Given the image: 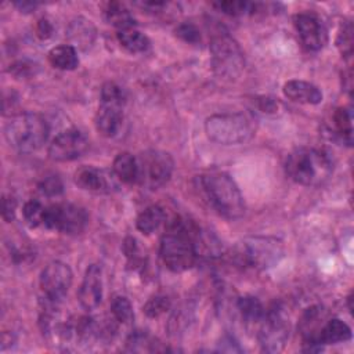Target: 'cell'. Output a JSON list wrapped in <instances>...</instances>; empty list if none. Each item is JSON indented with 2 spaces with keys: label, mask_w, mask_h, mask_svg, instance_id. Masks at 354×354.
Returning <instances> with one entry per match:
<instances>
[{
  "label": "cell",
  "mask_w": 354,
  "mask_h": 354,
  "mask_svg": "<svg viewBox=\"0 0 354 354\" xmlns=\"http://www.w3.org/2000/svg\"><path fill=\"white\" fill-rule=\"evenodd\" d=\"M198 183L203 196L220 216L235 220L245 214L243 195L236 183L227 173H206L198 178Z\"/></svg>",
  "instance_id": "cell-1"
},
{
  "label": "cell",
  "mask_w": 354,
  "mask_h": 354,
  "mask_svg": "<svg viewBox=\"0 0 354 354\" xmlns=\"http://www.w3.org/2000/svg\"><path fill=\"white\" fill-rule=\"evenodd\" d=\"M290 180L306 187L322 185L333 171L329 155L318 148H297L288 155L285 163Z\"/></svg>",
  "instance_id": "cell-2"
},
{
  "label": "cell",
  "mask_w": 354,
  "mask_h": 354,
  "mask_svg": "<svg viewBox=\"0 0 354 354\" xmlns=\"http://www.w3.org/2000/svg\"><path fill=\"white\" fill-rule=\"evenodd\" d=\"M194 232L195 228L180 218L169 224L160 239V257L169 270L183 272L195 264L198 254L192 241Z\"/></svg>",
  "instance_id": "cell-3"
},
{
  "label": "cell",
  "mask_w": 354,
  "mask_h": 354,
  "mask_svg": "<svg viewBox=\"0 0 354 354\" xmlns=\"http://www.w3.org/2000/svg\"><path fill=\"white\" fill-rule=\"evenodd\" d=\"M4 136L7 142L18 152L37 151L48 137L47 122L35 112L14 115L6 124Z\"/></svg>",
  "instance_id": "cell-4"
},
{
  "label": "cell",
  "mask_w": 354,
  "mask_h": 354,
  "mask_svg": "<svg viewBox=\"0 0 354 354\" xmlns=\"http://www.w3.org/2000/svg\"><path fill=\"white\" fill-rule=\"evenodd\" d=\"M206 136L223 145H238L248 142L253 134V124L243 113H217L205 122Z\"/></svg>",
  "instance_id": "cell-5"
},
{
  "label": "cell",
  "mask_w": 354,
  "mask_h": 354,
  "mask_svg": "<svg viewBox=\"0 0 354 354\" xmlns=\"http://www.w3.org/2000/svg\"><path fill=\"white\" fill-rule=\"evenodd\" d=\"M213 71L223 77H236L243 66L245 57L239 44L227 33H217L210 43Z\"/></svg>",
  "instance_id": "cell-6"
},
{
  "label": "cell",
  "mask_w": 354,
  "mask_h": 354,
  "mask_svg": "<svg viewBox=\"0 0 354 354\" xmlns=\"http://www.w3.org/2000/svg\"><path fill=\"white\" fill-rule=\"evenodd\" d=\"M283 253L282 243L270 236H252L245 239L236 250L241 264L252 268H267L275 264Z\"/></svg>",
  "instance_id": "cell-7"
},
{
  "label": "cell",
  "mask_w": 354,
  "mask_h": 354,
  "mask_svg": "<svg viewBox=\"0 0 354 354\" xmlns=\"http://www.w3.org/2000/svg\"><path fill=\"white\" fill-rule=\"evenodd\" d=\"M137 183L148 189H158L165 185L173 173V158L163 151H145L137 158Z\"/></svg>",
  "instance_id": "cell-8"
},
{
  "label": "cell",
  "mask_w": 354,
  "mask_h": 354,
  "mask_svg": "<svg viewBox=\"0 0 354 354\" xmlns=\"http://www.w3.org/2000/svg\"><path fill=\"white\" fill-rule=\"evenodd\" d=\"M88 223L87 212L73 203H58L46 207L43 225L68 235L80 234Z\"/></svg>",
  "instance_id": "cell-9"
},
{
  "label": "cell",
  "mask_w": 354,
  "mask_h": 354,
  "mask_svg": "<svg viewBox=\"0 0 354 354\" xmlns=\"http://www.w3.org/2000/svg\"><path fill=\"white\" fill-rule=\"evenodd\" d=\"M259 342L261 348L267 353L281 351L289 337V322L279 306H275L264 313L260 321Z\"/></svg>",
  "instance_id": "cell-10"
},
{
  "label": "cell",
  "mask_w": 354,
  "mask_h": 354,
  "mask_svg": "<svg viewBox=\"0 0 354 354\" xmlns=\"http://www.w3.org/2000/svg\"><path fill=\"white\" fill-rule=\"evenodd\" d=\"M73 274L68 264L62 261H50L40 272V288L48 300L58 301L69 290Z\"/></svg>",
  "instance_id": "cell-11"
},
{
  "label": "cell",
  "mask_w": 354,
  "mask_h": 354,
  "mask_svg": "<svg viewBox=\"0 0 354 354\" xmlns=\"http://www.w3.org/2000/svg\"><path fill=\"white\" fill-rule=\"evenodd\" d=\"M88 148V140L79 129L59 133L48 147V156L57 162H69L80 158Z\"/></svg>",
  "instance_id": "cell-12"
},
{
  "label": "cell",
  "mask_w": 354,
  "mask_h": 354,
  "mask_svg": "<svg viewBox=\"0 0 354 354\" xmlns=\"http://www.w3.org/2000/svg\"><path fill=\"white\" fill-rule=\"evenodd\" d=\"M293 22L299 37L307 50L318 51L328 43L326 28L314 12H299L295 15Z\"/></svg>",
  "instance_id": "cell-13"
},
{
  "label": "cell",
  "mask_w": 354,
  "mask_h": 354,
  "mask_svg": "<svg viewBox=\"0 0 354 354\" xmlns=\"http://www.w3.org/2000/svg\"><path fill=\"white\" fill-rule=\"evenodd\" d=\"M75 183L79 188L95 194H109L119 187V180L113 171L94 166L79 167L75 171Z\"/></svg>",
  "instance_id": "cell-14"
},
{
  "label": "cell",
  "mask_w": 354,
  "mask_h": 354,
  "mask_svg": "<svg viewBox=\"0 0 354 354\" xmlns=\"http://www.w3.org/2000/svg\"><path fill=\"white\" fill-rule=\"evenodd\" d=\"M79 303L80 306L91 311L98 307L102 299V274L98 264H91L87 267L82 285L79 288Z\"/></svg>",
  "instance_id": "cell-15"
},
{
  "label": "cell",
  "mask_w": 354,
  "mask_h": 354,
  "mask_svg": "<svg viewBox=\"0 0 354 354\" xmlns=\"http://www.w3.org/2000/svg\"><path fill=\"white\" fill-rule=\"evenodd\" d=\"M122 108L108 104H101L94 116V124L98 133L105 137H113L122 127Z\"/></svg>",
  "instance_id": "cell-16"
},
{
  "label": "cell",
  "mask_w": 354,
  "mask_h": 354,
  "mask_svg": "<svg viewBox=\"0 0 354 354\" xmlns=\"http://www.w3.org/2000/svg\"><path fill=\"white\" fill-rule=\"evenodd\" d=\"M282 90L285 97L295 102L317 105L322 101L321 90L315 84L304 80H289L283 84Z\"/></svg>",
  "instance_id": "cell-17"
},
{
  "label": "cell",
  "mask_w": 354,
  "mask_h": 354,
  "mask_svg": "<svg viewBox=\"0 0 354 354\" xmlns=\"http://www.w3.org/2000/svg\"><path fill=\"white\" fill-rule=\"evenodd\" d=\"M95 33L97 30L93 22L83 17L75 18L66 29V36L69 41L82 50H87L88 47H91L95 40Z\"/></svg>",
  "instance_id": "cell-18"
},
{
  "label": "cell",
  "mask_w": 354,
  "mask_h": 354,
  "mask_svg": "<svg viewBox=\"0 0 354 354\" xmlns=\"http://www.w3.org/2000/svg\"><path fill=\"white\" fill-rule=\"evenodd\" d=\"M351 339V329L350 326L339 318H332L326 321L318 333V342L324 344H336L344 343Z\"/></svg>",
  "instance_id": "cell-19"
},
{
  "label": "cell",
  "mask_w": 354,
  "mask_h": 354,
  "mask_svg": "<svg viewBox=\"0 0 354 354\" xmlns=\"http://www.w3.org/2000/svg\"><path fill=\"white\" fill-rule=\"evenodd\" d=\"M104 18L105 21L118 28L119 30L123 29H130L134 28V18L131 15V12L127 10V7L123 3L119 1H109L105 4L104 8Z\"/></svg>",
  "instance_id": "cell-20"
},
{
  "label": "cell",
  "mask_w": 354,
  "mask_h": 354,
  "mask_svg": "<svg viewBox=\"0 0 354 354\" xmlns=\"http://www.w3.org/2000/svg\"><path fill=\"white\" fill-rule=\"evenodd\" d=\"M50 64L61 71H72L79 65L76 48L71 44H61L48 51Z\"/></svg>",
  "instance_id": "cell-21"
},
{
  "label": "cell",
  "mask_w": 354,
  "mask_h": 354,
  "mask_svg": "<svg viewBox=\"0 0 354 354\" xmlns=\"http://www.w3.org/2000/svg\"><path fill=\"white\" fill-rule=\"evenodd\" d=\"M112 171L122 183H134L137 181L138 174V166H137V158H134L129 152H120L113 159Z\"/></svg>",
  "instance_id": "cell-22"
},
{
  "label": "cell",
  "mask_w": 354,
  "mask_h": 354,
  "mask_svg": "<svg viewBox=\"0 0 354 354\" xmlns=\"http://www.w3.org/2000/svg\"><path fill=\"white\" fill-rule=\"evenodd\" d=\"M165 221V210L159 205L145 207L136 220V227L142 234H152Z\"/></svg>",
  "instance_id": "cell-23"
},
{
  "label": "cell",
  "mask_w": 354,
  "mask_h": 354,
  "mask_svg": "<svg viewBox=\"0 0 354 354\" xmlns=\"http://www.w3.org/2000/svg\"><path fill=\"white\" fill-rule=\"evenodd\" d=\"M118 40L123 48L130 53H144L149 48V39L140 30L130 28L118 32Z\"/></svg>",
  "instance_id": "cell-24"
},
{
  "label": "cell",
  "mask_w": 354,
  "mask_h": 354,
  "mask_svg": "<svg viewBox=\"0 0 354 354\" xmlns=\"http://www.w3.org/2000/svg\"><path fill=\"white\" fill-rule=\"evenodd\" d=\"M236 306H238V310L241 313V317L248 324L260 322L264 317V313H266L261 301L256 296H250V295L239 297Z\"/></svg>",
  "instance_id": "cell-25"
},
{
  "label": "cell",
  "mask_w": 354,
  "mask_h": 354,
  "mask_svg": "<svg viewBox=\"0 0 354 354\" xmlns=\"http://www.w3.org/2000/svg\"><path fill=\"white\" fill-rule=\"evenodd\" d=\"M351 111L347 108H337L333 113V123L337 134L347 145L353 142V123H351Z\"/></svg>",
  "instance_id": "cell-26"
},
{
  "label": "cell",
  "mask_w": 354,
  "mask_h": 354,
  "mask_svg": "<svg viewBox=\"0 0 354 354\" xmlns=\"http://www.w3.org/2000/svg\"><path fill=\"white\" fill-rule=\"evenodd\" d=\"M212 6L227 15H245L252 14L257 10V3H249V1H239V0H225V1H214Z\"/></svg>",
  "instance_id": "cell-27"
},
{
  "label": "cell",
  "mask_w": 354,
  "mask_h": 354,
  "mask_svg": "<svg viewBox=\"0 0 354 354\" xmlns=\"http://www.w3.org/2000/svg\"><path fill=\"white\" fill-rule=\"evenodd\" d=\"M111 313L115 321L120 324H129L134 318L133 306L124 296H115L111 301Z\"/></svg>",
  "instance_id": "cell-28"
},
{
  "label": "cell",
  "mask_w": 354,
  "mask_h": 354,
  "mask_svg": "<svg viewBox=\"0 0 354 354\" xmlns=\"http://www.w3.org/2000/svg\"><path fill=\"white\" fill-rule=\"evenodd\" d=\"M126 102V91L113 82H106L101 87V104L115 105L123 108Z\"/></svg>",
  "instance_id": "cell-29"
},
{
  "label": "cell",
  "mask_w": 354,
  "mask_h": 354,
  "mask_svg": "<svg viewBox=\"0 0 354 354\" xmlns=\"http://www.w3.org/2000/svg\"><path fill=\"white\" fill-rule=\"evenodd\" d=\"M44 212H46V207L36 199L28 201L22 209L24 218L30 227H37L43 224Z\"/></svg>",
  "instance_id": "cell-30"
},
{
  "label": "cell",
  "mask_w": 354,
  "mask_h": 354,
  "mask_svg": "<svg viewBox=\"0 0 354 354\" xmlns=\"http://www.w3.org/2000/svg\"><path fill=\"white\" fill-rule=\"evenodd\" d=\"M170 308V300L166 296H153L142 307V311L149 318H156Z\"/></svg>",
  "instance_id": "cell-31"
},
{
  "label": "cell",
  "mask_w": 354,
  "mask_h": 354,
  "mask_svg": "<svg viewBox=\"0 0 354 354\" xmlns=\"http://www.w3.org/2000/svg\"><path fill=\"white\" fill-rule=\"evenodd\" d=\"M336 46L339 48V51L342 53V55L344 57H350L353 53V28L351 24L347 22L344 24L339 33H337V39H336Z\"/></svg>",
  "instance_id": "cell-32"
},
{
  "label": "cell",
  "mask_w": 354,
  "mask_h": 354,
  "mask_svg": "<svg viewBox=\"0 0 354 354\" xmlns=\"http://www.w3.org/2000/svg\"><path fill=\"white\" fill-rule=\"evenodd\" d=\"M39 189L46 196H58L64 192V183L58 176L50 174L39 183Z\"/></svg>",
  "instance_id": "cell-33"
},
{
  "label": "cell",
  "mask_w": 354,
  "mask_h": 354,
  "mask_svg": "<svg viewBox=\"0 0 354 354\" xmlns=\"http://www.w3.org/2000/svg\"><path fill=\"white\" fill-rule=\"evenodd\" d=\"M176 36L178 39H181L185 43H189V44H196L198 41H201V32L199 29L191 24V22H184V24H180L177 28H176Z\"/></svg>",
  "instance_id": "cell-34"
},
{
  "label": "cell",
  "mask_w": 354,
  "mask_h": 354,
  "mask_svg": "<svg viewBox=\"0 0 354 354\" xmlns=\"http://www.w3.org/2000/svg\"><path fill=\"white\" fill-rule=\"evenodd\" d=\"M123 250H124V254L129 259V261L133 263L134 266L142 263L141 250H140V248L137 245V241L134 238H131V236L126 238V241L123 243Z\"/></svg>",
  "instance_id": "cell-35"
},
{
  "label": "cell",
  "mask_w": 354,
  "mask_h": 354,
  "mask_svg": "<svg viewBox=\"0 0 354 354\" xmlns=\"http://www.w3.org/2000/svg\"><path fill=\"white\" fill-rule=\"evenodd\" d=\"M36 64L28 61H18L10 66V72L17 77H29L36 72Z\"/></svg>",
  "instance_id": "cell-36"
},
{
  "label": "cell",
  "mask_w": 354,
  "mask_h": 354,
  "mask_svg": "<svg viewBox=\"0 0 354 354\" xmlns=\"http://www.w3.org/2000/svg\"><path fill=\"white\" fill-rule=\"evenodd\" d=\"M15 210H17V201L12 196H4L3 198V218L10 223L15 217Z\"/></svg>",
  "instance_id": "cell-37"
},
{
  "label": "cell",
  "mask_w": 354,
  "mask_h": 354,
  "mask_svg": "<svg viewBox=\"0 0 354 354\" xmlns=\"http://www.w3.org/2000/svg\"><path fill=\"white\" fill-rule=\"evenodd\" d=\"M257 106L261 112L267 113H275L279 108V102L271 97H261L257 100Z\"/></svg>",
  "instance_id": "cell-38"
},
{
  "label": "cell",
  "mask_w": 354,
  "mask_h": 354,
  "mask_svg": "<svg viewBox=\"0 0 354 354\" xmlns=\"http://www.w3.org/2000/svg\"><path fill=\"white\" fill-rule=\"evenodd\" d=\"M36 32H37V36L40 39H48L53 35V25H51V22L48 19H46V18H41L37 22Z\"/></svg>",
  "instance_id": "cell-39"
},
{
  "label": "cell",
  "mask_w": 354,
  "mask_h": 354,
  "mask_svg": "<svg viewBox=\"0 0 354 354\" xmlns=\"http://www.w3.org/2000/svg\"><path fill=\"white\" fill-rule=\"evenodd\" d=\"M14 6L21 12H30V11H33L39 6V3H35V1H18V3H14Z\"/></svg>",
  "instance_id": "cell-40"
}]
</instances>
